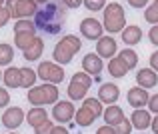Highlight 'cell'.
I'll list each match as a JSON object with an SVG mask.
<instances>
[{"mask_svg":"<svg viewBox=\"0 0 158 134\" xmlns=\"http://www.w3.org/2000/svg\"><path fill=\"white\" fill-rule=\"evenodd\" d=\"M62 2V0H60ZM60 2H48L44 4L42 8H38L34 16V24H36V30H42L44 34H58L60 28L64 26L66 22V6Z\"/></svg>","mask_w":158,"mask_h":134,"instance_id":"cell-1","label":"cell"},{"mask_svg":"<svg viewBox=\"0 0 158 134\" xmlns=\"http://www.w3.org/2000/svg\"><path fill=\"white\" fill-rule=\"evenodd\" d=\"M104 30L110 32V34H118V32H122L124 28H126V12H124L122 4L118 2H110L108 6L104 8Z\"/></svg>","mask_w":158,"mask_h":134,"instance_id":"cell-2","label":"cell"},{"mask_svg":"<svg viewBox=\"0 0 158 134\" xmlns=\"http://www.w3.org/2000/svg\"><path fill=\"white\" fill-rule=\"evenodd\" d=\"M38 78H42L44 82H52V84H60L64 80V68L58 62H40L38 64Z\"/></svg>","mask_w":158,"mask_h":134,"instance_id":"cell-3","label":"cell"},{"mask_svg":"<svg viewBox=\"0 0 158 134\" xmlns=\"http://www.w3.org/2000/svg\"><path fill=\"white\" fill-rule=\"evenodd\" d=\"M74 114H76V110H74V104L70 100H60L52 108V116L58 124H66L70 120H74Z\"/></svg>","mask_w":158,"mask_h":134,"instance_id":"cell-4","label":"cell"},{"mask_svg":"<svg viewBox=\"0 0 158 134\" xmlns=\"http://www.w3.org/2000/svg\"><path fill=\"white\" fill-rule=\"evenodd\" d=\"M24 120H26V114H24V110L20 106H8L2 114V124L8 130H16Z\"/></svg>","mask_w":158,"mask_h":134,"instance_id":"cell-5","label":"cell"},{"mask_svg":"<svg viewBox=\"0 0 158 134\" xmlns=\"http://www.w3.org/2000/svg\"><path fill=\"white\" fill-rule=\"evenodd\" d=\"M102 32H104V26L98 22L96 18H82L80 22V34L88 40H100Z\"/></svg>","mask_w":158,"mask_h":134,"instance_id":"cell-6","label":"cell"},{"mask_svg":"<svg viewBox=\"0 0 158 134\" xmlns=\"http://www.w3.org/2000/svg\"><path fill=\"white\" fill-rule=\"evenodd\" d=\"M96 98L100 100L102 104H106V106L116 104V100L120 98V88L116 84H112V82H104V84H100V88H98Z\"/></svg>","mask_w":158,"mask_h":134,"instance_id":"cell-7","label":"cell"},{"mask_svg":"<svg viewBox=\"0 0 158 134\" xmlns=\"http://www.w3.org/2000/svg\"><path fill=\"white\" fill-rule=\"evenodd\" d=\"M126 100H128V104H130L132 108H142V106H146V104H148L150 94H148L146 88H142V86H134V88L128 90Z\"/></svg>","mask_w":158,"mask_h":134,"instance_id":"cell-8","label":"cell"},{"mask_svg":"<svg viewBox=\"0 0 158 134\" xmlns=\"http://www.w3.org/2000/svg\"><path fill=\"white\" fill-rule=\"evenodd\" d=\"M118 48H116V40L112 36H102L100 40H96V54L100 58H114Z\"/></svg>","mask_w":158,"mask_h":134,"instance_id":"cell-9","label":"cell"},{"mask_svg":"<svg viewBox=\"0 0 158 134\" xmlns=\"http://www.w3.org/2000/svg\"><path fill=\"white\" fill-rule=\"evenodd\" d=\"M82 68H84V72L90 74V76H98V74L102 72V68H104V64H102V58L98 56V54L90 52L82 58Z\"/></svg>","mask_w":158,"mask_h":134,"instance_id":"cell-10","label":"cell"},{"mask_svg":"<svg viewBox=\"0 0 158 134\" xmlns=\"http://www.w3.org/2000/svg\"><path fill=\"white\" fill-rule=\"evenodd\" d=\"M136 82H138L142 88H154L158 84V72L152 68H140L138 72H136Z\"/></svg>","mask_w":158,"mask_h":134,"instance_id":"cell-11","label":"cell"},{"mask_svg":"<svg viewBox=\"0 0 158 134\" xmlns=\"http://www.w3.org/2000/svg\"><path fill=\"white\" fill-rule=\"evenodd\" d=\"M130 122H132V126L138 128V130H146L152 124V116H150V112L144 110V108H134V112H132V116H130Z\"/></svg>","mask_w":158,"mask_h":134,"instance_id":"cell-12","label":"cell"},{"mask_svg":"<svg viewBox=\"0 0 158 134\" xmlns=\"http://www.w3.org/2000/svg\"><path fill=\"white\" fill-rule=\"evenodd\" d=\"M36 12H38V2H34V0H20L18 6H16L14 20L30 18V16H36Z\"/></svg>","mask_w":158,"mask_h":134,"instance_id":"cell-13","label":"cell"},{"mask_svg":"<svg viewBox=\"0 0 158 134\" xmlns=\"http://www.w3.org/2000/svg\"><path fill=\"white\" fill-rule=\"evenodd\" d=\"M120 34H122V42L124 44L134 46V44H138L140 40H142V28L136 26V24H130V26H126Z\"/></svg>","mask_w":158,"mask_h":134,"instance_id":"cell-14","label":"cell"},{"mask_svg":"<svg viewBox=\"0 0 158 134\" xmlns=\"http://www.w3.org/2000/svg\"><path fill=\"white\" fill-rule=\"evenodd\" d=\"M2 82L8 86V88H22V72L20 68H6L4 70V76H2Z\"/></svg>","mask_w":158,"mask_h":134,"instance_id":"cell-15","label":"cell"},{"mask_svg":"<svg viewBox=\"0 0 158 134\" xmlns=\"http://www.w3.org/2000/svg\"><path fill=\"white\" fill-rule=\"evenodd\" d=\"M102 118H104L106 124H110V126H116V124H120L126 116H124V110L120 106H116V104H110V106L104 110V114H102Z\"/></svg>","mask_w":158,"mask_h":134,"instance_id":"cell-16","label":"cell"},{"mask_svg":"<svg viewBox=\"0 0 158 134\" xmlns=\"http://www.w3.org/2000/svg\"><path fill=\"white\" fill-rule=\"evenodd\" d=\"M46 120H48V112L44 110V106H34L32 110H28V114H26V122H28V126H32V128L40 126V124L46 122Z\"/></svg>","mask_w":158,"mask_h":134,"instance_id":"cell-17","label":"cell"},{"mask_svg":"<svg viewBox=\"0 0 158 134\" xmlns=\"http://www.w3.org/2000/svg\"><path fill=\"white\" fill-rule=\"evenodd\" d=\"M52 56H54V62H58L60 66H64V64H68V62H72V58H74V52L68 48V46H64L62 42H58L56 46H54V52H52Z\"/></svg>","mask_w":158,"mask_h":134,"instance_id":"cell-18","label":"cell"},{"mask_svg":"<svg viewBox=\"0 0 158 134\" xmlns=\"http://www.w3.org/2000/svg\"><path fill=\"white\" fill-rule=\"evenodd\" d=\"M128 70H130V68H128V66L124 64L118 56H114V58H110V60H108V74H110L112 78H122V76H126Z\"/></svg>","mask_w":158,"mask_h":134,"instance_id":"cell-19","label":"cell"},{"mask_svg":"<svg viewBox=\"0 0 158 134\" xmlns=\"http://www.w3.org/2000/svg\"><path fill=\"white\" fill-rule=\"evenodd\" d=\"M42 52H44V40L40 38V36H36V40L32 42L30 48L24 50V60L26 62H34V60H38V58L42 56Z\"/></svg>","mask_w":158,"mask_h":134,"instance_id":"cell-20","label":"cell"},{"mask_svg":"<svg viewBox=\"0 0 158 134\" xmlns=\"http://www.w3.org/2000/svg\"><path fill=\"white\" fill-rule=\"evenodd\" d=\"M26 100L32 104V106H46V96H44V90L42 86H32L30 90H28V96Z\"/></svg>","mask_w":158,"mask_h":134,"instance_id":"cell-21","label":"cell"},{"mask_svg":"<svg viewBox=\"0 0 158 134\" xmlns=\"http://www.w3.org/2000/svg\"><path fill=\"white\" fill-rule=\"evenodd\" d=\"M34 40H36L34 32H18V34H14V46H16V48H20V50L30 48Z\"/></svg>","mask_w":158,"mask_h":134,"instance_id":"cell-22","label":"cell"},{"mask_svg":"<svg viewBox=\"0 0 158 134\" xmlns=\"http://www.w3.org/2000/svg\"><path fill=\"white\" fill-rule=\"evenodd\" d=\"M94 120H96V116H94L88 108H84V106H82L80 110H76V114H74V122H76L78 126H82V128L90 126Z\"/></svg>","mask_w":158,"mask_h":134,"instance_id":"cell-23","label":"cell"},{"mask_svg":"<svg viewBox=\"0 0 158 134\" xmlns=\"http://www.w3.org/2000/svg\"><path fill=\"white\" fill-rule=\"evenodd\" d=\"M68 98L70 100H84L86 98V92H88V86H84V84H78V82H74V80H70V84H68Z\"/></svg>","mask_w":158,"mask_h":134,"instance_id":"cell-24","label":"cell"},{"mask_svg":"<svg viewBox=\"0 0 158 134\" xmlns=\"http://www.w3.org/2000/svg\"><path fill=\"white\" fill-rule=\"evenodd\" d=\"M118 58H120V60H122L130 70L138 66V54H136L132 48H124L122 52H118Z\"/></svg>","mask_w":158,"mask_h":134,"instance_id":"cell-25","label":"cell"},{"mask_svg":"<svg viewBox=\"0 0 158 134\" xmlns=\"http://www.w3.org/2000/svg\"><path fill=\"white\" fill-rule=\"evenodd\" d=\"M82 106H84V108H88V110L92 112V114L96 116V118H98V116H102V114H104V108H102V102H100L98 98H88V96H86V98L82 100Z\"/></svg>","mask_w":158,"mask_h":134,"instance_id":"cell-26","label":"cell"},{"mask_svg":"<svg viewBox=\"0 0 158 134\" xmlns=\"http://www.w3.org/2000/svg\"><path fill=\"white\" fill-rule=\"evenodd\" d=\"M22 72V88L30 90L32 86L36 84V78H38V72H34L32 68H20Z\"/></svg>","mask_w":158,"mask_h":134,"instance_id":"cell-27","label":"cell"},{"mask_svg":"<svg viewBox=\"0 0 158 134\" xmlns=\"http://www.w3.org/2000/svg\"><path fill=\"white\" fill-rule=\"evenodd\" d=\"M14 60V50H12L10 44H0V66H8Z\"/></svg>","mask_w":158,"mask_h":134,"instance_id":"cell-28","label":"cell"},{"mask_svg":"<svg viewBox=\"0 0 158 134\" xmlns=\"http://www.w3.org/2000/svg\"><path fill=\"white\" fill-rule=\"evenodd\" d=\"M144 20H146L148 24H158V0H154L152 4H148L146 10H144Z\"/></svg>","mask_w":158,"mask_h":134,"instance_id":"cell-29","label":"cell"},{"mask_svg":"<svg viewBox=\"0 0 158 134\" xmlns=\"http://www.w3.org/2000/svg\"><path fill=\"white\" fill-rule=\"evenodd\" d=\"M18 32H36V24L28 18H20L14 22V34H18Z\"/></svg>","mask_w":158,"mask_h":134,"instance_id":"cell-30","label":"cell"},{"mask_svg":"<svg viewBox=\"0 0 158 134\" xmlns=\"http://www.w3.org/2000/svg\"><path fill=\"white\" fill-rule=\"evenodd\" d=\"M60 42L64 44V46H68V48L72 50L74 54H76V52H80V48H82L80 38H78V36H74V34H66V36H62V38H60Z\"/></svg>","mask_w":158,"mask_h":134,"instance_id":"cell-31","label":"cell"},{"mask_svg":"<svg viewBox=\"0 0 158 134\" xmlns=\"http://www.w3.org/2000/svg\"><path fill=\"white\" fill-rule=\"evenodd\" d=\"M44 90V96H46V102L48 104H56L58 102V86L56 84H40Z\"/></svg>","mask_w":158,"mask_h":134,"instance_id":"cell-32","label":"cell"},{"mask_svg":"<svg viewBox=\"0 0 158 134\" xmlns=\"http://www.w3.org/2000/svg\"><path fill=\"white\" fill-rule=\"evenodd\" d=\"M70 80L78 82V84H84V86H88V88L92 86V76H90V74H86L84 70H82V72H76L72 78H70Z\"/></svg>","mask_w":158,"mask_h":134,"instance_id":"cell-33","label":"cell"},{"mask_svg":"<svg viewBox=\"0 0 158 134\" xmlns=\"http://www.w3.org/2000/svg\"><path fill=\"white\" fill-rule=\"evenodd\" d=\"M84 6L90 12H98V10H104L106 8V0H84Z\"/></svg>","mask_w":158,"mask_h":134,"instance_id":"cell-34","label":"cell"},{"mask_svg":"<svg viewBox=\"0 0 158 134\" xmlns=\"http://www.w3.org/2000/svg\"><path fill=\"white\" fill-rule=\"evenodd\" d=\"M114 128H116V134H130L134 126H132V122H130L128 118H124L122 122H120V124H116Z\"/></svg>","mask_w":158,"mask_h":134,"instance_id":"cell-35","label":"cell"},{"mask_svg":"<svg viewBox=\"0 0 158 134\" xmlns=\"http://www.w3.org/2000/svg\"><path fill=\"white\" fill-rule=\"evenodd\" d=\"M52 130H54V124L50 120H46V122H42L40 126L34 128V134H52Z\"/></svg>","mask_w":158,"mask_h":134,"instance_id":"cell-36","label":"cell"},{"mask_svg":"<svg viewBox=\"0 0 158 134\" xmlns=\"http://www.w3.org/2000/svg\"><path fill=\"white\" fill-rule=\"evenodd\" d=\"M10 18H12V16H10V10H8L6 6H0V28L6 26Z\"/></svg>","mask_w":158,"mask_h":134,"instance_id":"cell-37","label":"cell"},{"mask_svg":"<svg viewBox=\"0 0 158 134\" xmlns=\"http://www.w3.org/2000/svg\"><path fill=\"white\" fill-rule=\"evenodd\" d=\"M8 102H10V94H8L6 88H2V86H0V108H6Z\"/></svg>","mask_w":158,"mask_h":134,"instance_id":"cell-38","label":"cell"},{"mask_svg":"<svg viewBox=\"0 0 158 134\" xmlns=\"http://www.w3.org/2000/svg\"><path fill=\"white\" fill-rule=\"evenodd\" d=\"M148 38H150V42L158 46V24H154V26L150 28V32H148Z\"/></svg>","mask_w":158,"mask_h":134,"instance_id":"cell-39","label":"cell"},{"mask_svg":"<svg viewBox=\"0 0 158 134\" xmlns=\"http://www.w3.org/2000/svg\"><path fill=\"white\" fill-rule=\"evenodd\" d=\"M148 108H150V112L158 114V94L150 96V100H148Z\"/></svg>","mask_w":158,"mask_h":134,"instance_id":"cell-40","label":"cell"},{"mask_svg":"<svg viewBox=\"0 0 158 134\" xmlns=\"http://www.w3.org/2000/svg\"><path fill=\"white\" fill-rule=\"evenodd\" d=\"M18 2H20V0H6V4H4V6L10 10V16H12V18H14V14H16V6H18Z\"/></svg>","mask_w":158,"mask_h":134,"instance_id":"cell-41","label":"cell"},{"mask_svg":"<svg viewBox=\"0 0 158 134\" xmlns=\"http://www.w3.org/2000/svg\"><path fill=\"white\" fill-rule=\"evenodd\" d=\"M62 4L66 8H80L84 4V0H62Z\"/></svg>","mask_w":158,"mask_h":134,"instance_id":"cell-42","label":"cell"},{"mask_svg":"<svg viewBox=\"0 0 158 134\" xmlns=\"http://www.w3.org/2000/svg\"><path fill=\"white\" fill-rule=\"evenodd\" d=\"M96 134H116V128L110 126V124H104V126H100L96 130Z\"/></svg>","mask_w":158,"mask_h":134,"instance_id":"cell-43","label":"cell"},{"mask_svg":"<svg viewBox=\"0 0 158 134\" xmlns=\"http://www.w3.org/2000/svg\"><path fill=\"white\" fill-rule=\"evenodd\" d=\"M132 8H146L148 6V0H126Z\"/></svg>","mask_w":158,"mask_h":134,"instance_id":"cell-44","label":"cell"},{"mask_svg":"<svg viewBox=\"0 0 158 134\" xmlns=\"http://www.w3.org/2000/svg\"><path fill=\"white\" fill-rule=\"evenodd\" d=\"M148 62H150V68H152V70H156V72H158V50H156V52H152V54H150V60H148Z\"/></svg>","mask_w":158,"mask_h":134,"instance_id":"cell-45","label":"cell"},{"mask_svg":"<svg viewBox=\"0 0 158 134\" xmlns=\"http://www.w3.org/2000/svg\"><path fill=\"white\" fill-rule=\"evenodd\" d=\"M52 134H70V132L66 130L64 126H60V124H58V126H54V130H52Z\"/></svg>","mask_w":158,"mask_h":134,"instance_id":"cell-46","label":"cell"},{"mask_svg":"<svg viewBox=\"0 0 158 134\" xmlns=\"http://www.w3.org/2000/svg\"><path fill=\"white\" fill-rule=\"evenodd\" d=\"M150 128H152V132H154V134H158V116H154V118H152Z\"/></svg>","mask_w":158,"mask_h":134,"instance_id":"cell-47","label":"cell"},{"mask_svg":"<svg viewBox=\"0 0 158 134\" xmlns=\"http://www.w3.org/2000/svg\"><path fill=\"white\" fill-rule=\"evenodd\" d=\"M34 2H38V4H42V6H44V4H48L50 0H34Z\"/></svg>","mask_w":158,"mask_h":134,"instance_id":"cell-48","label":"cell"},{"mask_svg":"<svg viewBox=\"0 0 158 134\" xmlns=\"http://www.w3.org/2000/svg\"><path fill=\"white\" fill-rule=\"evenodd\" d=\"M4 4H6V0H0V6H4Z\"/></svg>","mask_w":158,"mask_h":134,"instance_id":"cell-49","label":"cell"},{"mask_svg":"<svg viewBox=\"0 0 158 134\" xmlns=\"http://www.w3.org/2000/svg\"><path fill=\"white\" fill-rule=\"evenodd\" d=\"M2 76H4V74H2V72H0V80H2Z\"/></svg>","mask_w":158,"mask_h":134,"instance_id":"cell-50","label":"cell"},{"mask_svg":"<svg viewBox=\"0 0 158 134\" xmlns=\"http://www.w3.org/2000/svg\"><path fill=\"white\" fill-rule=\"evenodd\" d=\"M8 134H18V132H8Z\"/></svg>","mask_w":158,"mask_h":134,"instance_id":"cell-51","label":"cell"}]
</instances>
